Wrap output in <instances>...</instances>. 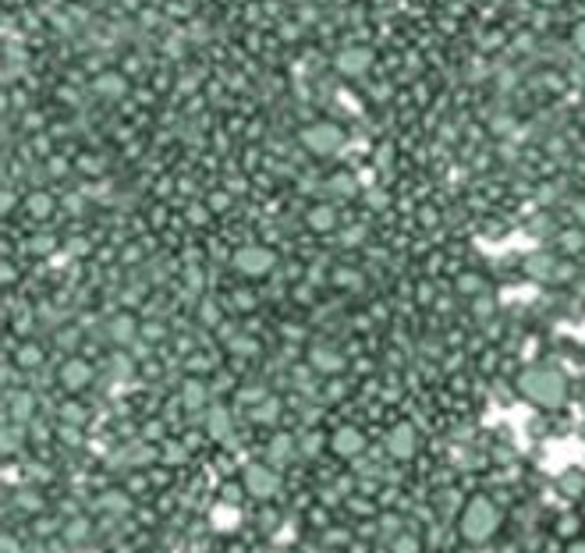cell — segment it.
I'll list each match as a JSON object with an SVG mask.
<instances>
[{
  "mask_svg": "<svg viewBox=\"0 0 585 553\" xmlns=\"http://www.w3.org/2000/svg\"><path fill=\"white\" fill-rule=\"evenodd\" d=\"M521 391H525L532 401H540V405H557V401L564 398V379H561L557 372L536 369V372L521 376Z\"/></svg>",
  "mask_w": 585,
  "mask_h": 553,
  "instance_id": "6da1fadb",
  "label": "cell"
},
{
  "mask_svg": "<svg viewBox=\"0 0 585 553\" xmlns=\"http://www.w3.org/2000/svg\"><path fill=\"white\" fill-rule=\"evenodd\" d=\"M493 525H497V511L486 500H475L468 507V514H465V536L468 539H486L493 532Z\"/></svg>",
  "mask_w": 585,
  "mask_h": 553,
  "instance_id": "7a4b0ae2",
  "label": "cell"
},
{
  "mask_svg": "<svg viewBox=\"0 0 585 553\" xmlns=\"http://www.w3.org/2000/svg\"><path fill=\"white\" fill-rule=\"evenodd\" d=\"M234 266L245 273V276H259V273H266L274 266V252L270 248H259V245H248V248H241L238 255H234Z\"/></svg>",
  "mask_w": 585,
  "mask_h": 553,
  "instance_id": "3957f363",
  "label": "cell"
},
{
  "mask_svg": "<svg viewBox=\"0 0 585 553\" xmlns=\"http://www.w3.org/2000/svg\"><path fill=\"white\" fill-rule=\"evenodd\" d=\"M305 142H309L312 149H319V153H330V149L337 146V132L327 128V125H323V128H312V132L305 135Z\"/></svg>",
  "mask_w": 585,
  "mask_h": 553,
  "instance_id": "277c9868",
  "label": "cell"
},
{
  "mask_svg": "<svg viewBox=\"0 0 585 553\" xmlns=\"http://www.w3.org/2000/svg\"><path fill=\"white\" fill-rule=\"evenodd\" d=\"M248 489L252 493H274L277 489V475L266 472V468H252L248 472Z\"/></svg>",
  "mask_w": 585,
  "mask_h": 553,
  "instance_id": "5b68a950",
  "label": "cell"
},
{
  "mask_svg": "<svg viewBox=\"0 0 585 553\" xmlns=\"http://www.w3.org/2000/svg\"><path fill=\"white\" fill-rule=\"evenodd\" d=\"M411 444H415V436H411L408 426H401V429L390 433V451L394 454H411Z\"/></svg>",
  "mask_w": 585,
  "mask_h": 553,
  "instance_id": "8992f818",
  "label": "cell"
},
{
  "mask_svg": "<svg viewBox=\"0 0 585 553\" xmlns=\"http://www.w3.org/2000/svg\"><path fill=\"white\" fill-rule=\"evenodd\" d=\"M528 273L532 276H550L554 273V259L550 255H532L528 259Z\"/></svg>",
  "mask_w": 585,
  "mask_h": 553,
  "instance_id": "52a82bcc",
  "label": "cell"
},
{
  "mask_svg": "<svg viewBox=\"0 0 585 553\" xmlns=\"http://www.w3.org/2000/svg\"><path fill=\"white\" fill-rule=\"evenodd\" d=\"M358 444H362L358 433H351V429H348V433H337V451H341V454H355Z\"/></svg>",
  "mask_w": 585,
  "mask_h": 553,
  "instance_id": "ba28073f",
  "label": "cell"
},
{
  "mask_svg": "<svg viewBox=\"0 0 585 553\" xmlns=\"http://www.w3.org/2000/svg\"><path fill=\"white\" fill-rule=\"evenodd\" d=\"M61 376H64V379H68L71 386H78V383H82V379H85L89 372H85V365H78V362H71V365H68V369H64Z\"/></svg>",
  "mask_w": 585,
  "mask_h": 553,
  "instance_id": "9c48e42d",
  "label": "cell"
},
{
  "mask_svg": "<svg viewBox=\"0 0 585 553\" xmlns=\"http://www.w3.org/2000/svg\"><path fill=\"white\" fill-rule=\"evenodd\" d=\"M312 227H319V231L334 227V213H330V209H316V213H312Z\"/></svg>",
  "mask_w": 585,
  "mask_h": 553,
  "instance_id": "30bf717a",
  "label": "cell"
},
{
  "mask_svg": "<svg viewBox=\"0 0 585 553\" xmlns=\"http://www.w3.org/2000/svg\"><path fill=\"white\" fill-rule=\"evenodd\" d=\"M458 288H461L465 295H475L479 288H483V281H479V276H475V273H465V276H461V281H458Z\"/></svg>",
  "mask_w": 585,
  "mask_h": 553,
  "instance_id": "8fae6325",
  "label": "cell"
},
{
  "mask_svg": "<svg viewBox=\"0 0 585 553\" xmlns=\"http://www.w3.org/2000/svg\"><path fill=\"white\" fill-rule=\"evenodd\" d=\"M362 64H365L362 53H344V57H341V68H351V71H355V68H362Z\"/></svg>",
  "mask_w": 585,
  "mask_h": 553,
  "instance_id": "7c38bea8",
  "label": "cell"
},
{
  "mask_svg": "<svg viewBox=\"0 0 585 553\" xmlns=\"http://www.w3.org/2000/svg\"><path fill=\"white\" fill-rule=\"evenodd\" d=\"M561 245H564L568 252H578V248H582V234H564V238H561Z\"/></svg>",
  "mask_w": 585,
  "mask_h": 553,
  "instance_id": "4fadbf2b",
  "label": "cell"
},
{
  "mask_svg": "<svg viewBox=\"0 0 585 553\" xmlns=\"http://www.w3.org/2000/svg\"><path fill=\"white\" fill-rule=\"evenodd\" d=\"M575 43H578V50H585V22L575 29Z\"/></svg>",
  "mask_w": 585,
  "mask_h": 553,
  "instance_id": "5bb4252c",
  "label": "cell"
}]
</instances>
